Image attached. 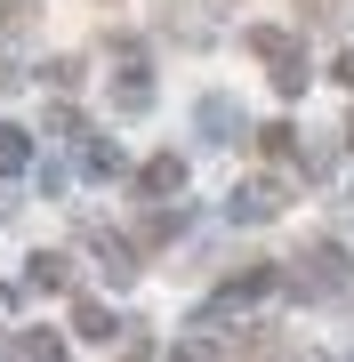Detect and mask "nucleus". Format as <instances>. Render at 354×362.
<instances>
[{
    "mask_svg": "<svg viewBox=\"0 0 354 362\" xmlns=\"http://www.w3.org/2000/svg\"><path fill=\"white\" fill-rule=\"evenodd\" d=\"M282 290H290V298H338V290H346V250H338V242H314L298 266L282 274Z\"/></svg>",
    "mask_w": 354,
    "mask_h": 362,
    "instance_id": "nucleus-1",
    "label": "nucleus"
},
{
    "mask_svg": "<svg viewBox=\"0 0 354 362\" xmlns=\"http://www.w3.org/2000/svg\"><path fill=\"white\" fill-rule=\"evenodd\" d=\"M249 49L266 57V81H274L282 97H298V89H306V49H298V40H290V33L258 25V33H249Z\"/></svg>",
    "mask_w": 354,
    "mask_h": 362,
    "instance_id": "nucleus-2",
    "label": "nucleus"
},
{
    "mask_svg": "<svg viewBox=\"0 0 354 362\" xmlns=\"http://www.w3.org/2000/svg\"><path fill=\"white\" fill-rule=\"evenodd\" d=\"M282 209V185L274 177H249V185H234V226H266Z\"/></svg>",
    "mask_w": 354,
    "mask_h": 362,
    "instance_id": "nucleus-3",
    "label": "nucleus"
},
{
    "mask_svg": "<svg viewBox=\"0 0 354 362\" xmlns=\"http://www.w3.org/2000/svg\"><path fill=\"white\" fill-rule=\"evenodd\" d=\"M170 33L177 40H210L218 33V0H170Z\"/></svg>",
    "mask_w": 354,
    "mask_h": 362,
    "instance_id": "nucleus-4",
    "label": "nucleus"
},
{
    "mask_svg": "<svg viewBox=\"0 0 354 362\" xmlns=\"http://www.w3.org/2000/svg\"><path fill=\"white\" fill-rule=\"evenodd\" d=\"M89 250L105 258V274H113V282H137V250L121 242V233H105V226H97V233H89Z\"/></svg>",
    "mask_w": 354,
    "mask_h": 362,
    "instance_id": "nucleus-5",
    "label": "nucleus"
},
{
    "mask_svg": "<svg viewBox=\"0 0 354 362\" xmlns=\"http://www.w3.org/2000/svg\"><path fill=\"white\" fill-rule=\"evenodd\" d=\"M137 185H145V194H177V185H185V161L177 153H153V161L137 169Z\"/></svg>",
    "mask_w": 354,
    "mask_h": 362,
    "instance_id": "nucleus-6",
    "label": "nucleus"
},
{
    "mask_svg": "<svg viewBox=\"0 0 354 362\" xmlns=\"http://www.w3.org/2000/svg\"><path fill=\"white\" fill-rule=\"evenodd\" d=\"M65 282H73V266L57 258V250H40V258H33V274H25L16 290H65Z\"/></svg>",
    "mask_w": 354,
    "mask_h": 362,
    "instance_id": "nucleus-7",
    "label": "nucleus"
},
{
    "mask_svg": "<svg viewBox=\"0 0 354 362\" xmlns=\"http://www.w3.org/2000/svg\"><path fill=\"white\" fill-rule=\"evenodd\" d=\"M40 25V0H0V40H25Z\"/></svg>",
    "mask_w": 354,
    "mask_h": 362,
    "instance_id": "nucleus-8",
    "label": "nucleus"
},
{
    "mask_svg": "<svg viewBox=\"0 0 354 362\" xmlns=\"http://www.w3.org/2000/svg\"><path fill=\"white\" fill-rule=\"evenodd\" d=\"M25 161H33V137L0 121V177H16V169H25Z\"/></svg>",
    "mask_w": 354,
    "mask_h": 362,
    "instance_id": "nucleus-9",
    "label": "nucleus"
},
{
    "mask_svg": "<svg viewBox=\"0 0 354 362\" xmlns=\"http://www.w3.org/2000/svg\"><path fill=\"white\" fill-rule=\"evenodd\" d=\"M81 169H89V177H121V145H105V137H81Z\"/></svg>",
    "mask_w": 354,
    "mask_h": 362,
    "instance_id": "nucleus-10",
    "label": "nucleus"
},
{
    "mask_svg": "<svg viewBox=\"0 0 354 362\" xmlns=\"http://www.w3.org/2000/svg\"><path fill=\"white\" fill-rule=\"evenodd\" d=\"M258 153L266 161H290V153H298V129H290V121H266V129H258Z\"/></svg>",
    "mask_w": 354,
    "mask_h": 362,
    "instance_id": "nucleus-11",
    "label": "nucleus"
},
{
    "mask_svg": "<svg viewBox=\"0 0 354 362\" xmlns=\"http://www.w3.org/2000/svg\"><path fill=\"white\" fill-rule=\"evenodd\" d=\"M73 330L81 338H113V314L97 306V298H81V306H73Z\"/></svg>",
    "mask_w": 354,
    "mask_h": 362,
    "instance_id": "nucleus-12",
    "label": "nucleus"
},
{
    "mask_svg": "<svg viewBox=\"0 0 354 362\" xmlns=\"http://www.w3.org/2000/svg\"><path fill=\"white\" fill-rule=\"evenodd\" d=\"M16 362H65V338H57V330H33L25 346H16Z\"/></svg>",
    "mask_w": 354,
    "mask_h": 362,
    "instance_id": "nucleus-13",
    "label": "nucleus"
},
{
    "mask_svg": "<svg viewBox=\"0 0 354 362\" xmlns=\"http://www.w3.org/2000/svg\"><path fill=\"white\" fill-rule=\"evenodd\" d=\"M40 81H57V89H73V81H81V57H49V65H40Z\"/></svg>",
    "mask_w": 354,
    "mask_h": 362,
    "instance_id": "nucleus-14",
    "label": "nucleus"
},
{
    "mask_svg": "<svg viewBox=\"0 0 354 362\" xmlns=\"http://www.w3.org/2000/svg\"><path fill=\"white\" fill-rule=\"evenodd\" d=\"M298 8H306V25H330V16L346 8V0H298Z\"/></svg>",
    "mask_w": 354,
    "mask_h": 362,
    "instance_id": "nucleus-15",
    "label": "nucleus"
},
{
    "mask_svg": "<svg viewBox=\"0 0 354 362\" xmlns=\"http://www.w3.org/2000/svg\"><path fill=\"white\" fill-rule=\"evenodd\" d=\"M330 73H338V89H354V49L338 57V65H330Z\"/></svg>",
    "mask_w": 354,
    "mask_h": 362,
    "instance_id": "nucleus-16",
    "label": "nucleus"
},
{
    "mask_svg": "<svg viewBox=\"0 0 354 362\" xmlns=\"http://www.w3.org/2000/svg\"><path fill=\"white\" fill-rule=\"evenodd\" d=\"M346 145H354V121H346Z\"/></svg>",
    "mask_w": 354,
    "mask_h": 362,
    "instance_id": "nucleus-17",
    "label": "nucleus"
}]
</instances>
